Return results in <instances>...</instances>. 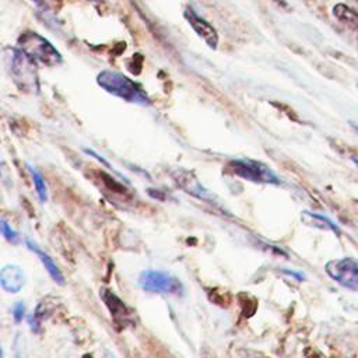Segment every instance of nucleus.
<instances>
[{
	"label": "nucleus",
	"instance_id": "f257e3e1",
	"mask_svg": "<svg viewBox=\"0 0 358 358\" xmlns=\"http://www.w3.org/2000/svg\"><path fill=\"white\" fill-rule=\"evenodd\" d=\"M96 83L108 94L117 96L126 102L141 106H147L151 103L145 91L136 81H133L131 78L119 71L103 70L98 74Z\"/></svg>",
	"mask_w": 358,
	"mask_h": 358
},
{
	"label": "nucleus",
	"instance_id": "f03ea898",
	"mask_svg": "<svg viewBox=\"0 0 358 358\" xmlns=\"http://www.w3.org/2000/svg\"><path fill=\"white\" fill-rule=\"evenodd\" d=\"M18 48L32 60L45 66H57L63 60L59 50L48 39L32 31H27L18 38Z\"/></svg>",
	"mask_w": 358,
	"mask_h": 358
},
{
	"label": "nucleus",
	"instance_id": "7ed1b4c3",
	"mask_svg": "<svg viewBox=\"0 0 358 358\" xmlns=\"http://www.w3.org/2000/svg\"><path fill=\"white\" fill-rule=\"evenodd\" d=\"M10 71L21 91L39 92V80L35 60L18 49L10 50Z\"/></svg>",
	"mask_w": 358,
	"mask_h": 358
},
{
	"label": "nucleus",
	"instance_id": "20e7f679",
	"mask_svg": "<svg viewBox=\"0 0 358 358\" xmlns=\"http://www.w3.org/2000/svg\"><path fill=\"white\" fill-rule=\"evenodd\" d=\"M227 168L232 175L249 182L270 183V185L280 183V178L267 165L255 159H249V158L232 159L229 161Z\"/></svg>",
	"mask_w": 358,
	"mask_h": 358
},
{
	"label": "nucleus",
	"instance_id": "39448f33",
	"mask_svg": "<svg viewBox=\"0 0 358 358\" xmlns=\"http://www.w3.org/2000/svg\"><path fill=\"white\" fill-rule=\"evenodd\" d=\"M138 285L152 294L180 295L183 291L182 282L172 274L161 270H144L138 275Z\"/></svg>",
	"mask_w": 358,
	"mask_h": 358
},
{
	"label": "nucleus",
	"instance_id": "423d86ee",
	"mask_svg": "<svg viewBox=\"0 0 358 358\" xmlns=\"http://www.w3.org/2000/svg\"><path fill=\"white\" fill-rule=\"evenodd\" d=\"M327 275L341 287L358 291V262L350 257L333 259L326 263Z\"/></svg>",
	"mask_w": 358,
	"mask_h": 358
},
{
	"label": "nucleus",
	"instance_id": "0eeeda50",
	"mask_svg": "<svg viewBox=\"0 0 358 358\" xmlns=\"http://www.w3.org/2000/svg\"><path fill=\"white\" fill-rule=\"evenodd\" d=\"M172 178L176 182V185L180 189H183L186 193H189L193 197H196L199 200H203L206 203L218 206L217 197L208 189H206L200 183V180L196 178V175L192 171H187V169H183V168H178V169H175L172 172Z\"/></svg>",
	"mask_w": 358,
	"mask_h": 358
},
{
	"label": "nucleus",
	"instance_id": "6e6552de",
	"mask_svg": "<svg viewBox=\"0 0 358 358\" xmlns=\"http://www.w3.org/2000/svg\"><path fill=\"white\" fill-rule=\"evenodd\" d=\"M186 21L190 24L193 31L207 43L208 48L217 49L218 46V34L215 28L207 22L203 17H200L192 7H186L183 11Z\"/></svg>",
	"mask_w": 358,
	"mask_h": 358
},
{
	"label": "nucleus",
	"instance_id": "1a4fd4ad",
	"mask_svg": "<svg viewBox=\"0 0 358 358\" xmlns=\"http://www.w3.org/2000/svg\"><path fill=\"white\" fill-rule=\"evenodd\" d=\"M101 296H102L105 305L108 306L110 316L116 324H120L122 327H124L127 324H133L131 312L129 310V308L123 303V301L116 294H113L110 289H102Z\"/></svg>",
	"mask_w": 358,
	"mask_h": 358
},
{
	"label": "nucleus",
	"instance_id": "9d476101",
	"mask_svg": "<svg viewBox=\"0 0 358 358\" xmlns=\"http://www.w3.org/2000/svg\"><path fill=\"white\" fill-rule=\"evenodd\" d=\"M0 284L7 292H20L25 285V273L17 264L4 266L0 271Z\"/></svg>",
	"mask_w": 358,
	"mask_h": 358
},
{
	"label": "nucleus",
	"instance_id": "9b49d317",
	"mask_svg": "<svg viewBox=\"0 0 358 358\" xmlns=\"http://www.w3.org/2000/svg\"><path fill=\"white\" fill-rule=\"evenodd\" d=\"M25 243H27L28 249L32 250V252L39 257L41 263L43 264V267L46 268V271L49 273V275L52 277V280H53L56 284H59V285H64V277H63L60 268H59V267L56 266V263L53 262V259H52L46 252L41 250L31 239L27 238V239H25Z\"/></svg>",
	"mask_w": 358,
	"mask_h": 358
},
{
	"label": "nucleus",
	"instance_id": "f8f14e48",
	"mask_svg": "<svg viewBox=\"0 0 358 358\" xmlns=\"http://www.w3.org/2000/svg\"><path fill=\"white\" fill-rule=\"evenodd\" d=\"M301 220L303 224H306L309 227L324 229V231H331V232L340 235V228L337 227V224H334L330 218H327L322 214L312 213V211H302Z\"/></svg>",
	"mask_w": 358,
	"mask_h": 358
},
{
	"label": "nucleus",
	"instance_id": "ddd939ff",
	"mask_svg": "<svg viewBox=\"0 0 358 358\" xmlns=\"http://www.w3.org/2000/svg\"><path fill=\"white\" fill-rule=\"evenodd\" d=\"M334 15L340 21L345 22L351 29L358 32V14L354 10H351L345 4H337L334 7Z\"/></svg>",
	"mask_w": 358,
	"mask_h": 358
},
{
	"label": "nucleus",
	"instance_id": "4468645a",
	"mask_svg": "<svg viewBox=\"0 0 358 358\" xmlns=\"http://www.w3.org/2000/svg\"><path fill=\"white\" fill-rule=\"evenodd\" d=\"M27 166H28V171H29V173H31V176H32V182H34L36 194H38L41 203H45V201L48 200V187H46L45 179H43L42 173H41L35 166H32L31 164H28Z\"/></svg>",
	"mask_w": 358,
	"mask_h": 358
},
{
	"label": "nucleus",
	"instance_id": "2eb2a0df",
	"mask_svg": "<svg viewBox=\"0 0 358 358\" xmlns=\"http://www.w3.org/2000/svg\"><path fill=\"white\" fill-rule=\"evenodd\" d=\"M1 234L4 235V238L11 242V243H18L20 242V236L18 234L8 225V222L6 220H1Z\"/></svg>",
	"mask_w": 358,
	"mask_h": 358
},
{
	"label": "nucleus",
	"instance_id": "dca6fc26",
	"mask_svg": "<svg viewBox=\"0 0 358 358\" xmlns=\"http://www.w3.org/2000/svg\"><path fill=\"white\" fill-rule=\"evenodd\" d=\"M84 151H85V152H87V154H90V155H92V157H94V158H95V159H98V161H99V162H101V164H103V165H105V166H106V168H109V169H112V171H113V172H115V173H116V175H119V176H120V178H123V179H126V178H124V176H122V175H120V173H119V172H117V171H116V169H115V168H113V166H112V165H110V164H109V162H108V161H106V159H105V158H103V157H102V155H99V154H98V152H95V151H94V150H90V148H85V150H84ZM126 180H127V179H126Z\"/></svg>",
	"mask_w": 358,
	"mask_h": 358
},
{
	"label": "nucleus",
	"instance_id": "f3484780",
	"mask_svg": "<svg viewBox=\"0 0 358 358\" xmlns=\"http://www.w3.org/2000/svg\"><path fill=\"white\" fill-rule=\"evenodd\" d=\"M25 315V305L22 302H18L14 305V309H13V317L15 320V323H20L22 320Z\"/></svg>",
	"mask_w": 358,
	"mask_h": 358
},
{
	"label": "nucleus",
	"instance_id": "a211bd4d",
	"mask_svg": "<svg viewBox=\"0 0 358 358\" xmlns=\"http://www.w3.org/2000/svg\"><path fill=\"white\" fill-rule=\"evenodd\" d=\"M28 323H29V327L32 331H39V320H38V315L36 313H32L28 316Z\"/></svg>",
	"mask_w": 358,
	"mask_h": 358
},
{
	"label": "nucleus",
	"instance_id": "6ab92c4d",
	"mask_svg": "<svg viewBox=\"0 0 358 358\" xmlns=\"http://www.w3.org/2000/svg\"><path fill=\"white\" fill-rule=\"evenodd\" d=\"M352 161L355 162V165L358 166V157H352Z\"/></svg>",
	"mask_w": 358,
	"mask_h": 358
},
{
	"label": "nucleus",
	"instance_id": "aec40b11",
	"mask_svg": "<svg viewBox=\"0 0 358 358\" xmlns=\"http://www.w3.org/2000/svg\"><path fill=\"white\" fill-rule=\"evenodd\" d=\"M352 124V127L357 130V133H358V124H355V123H351Z\"/></svg>",
	"mask_w": 358,
	"mask_h": 358
},
{
	"label": "nucleus",
	"instance_id": "412c9836",
	"mask_svg": "<svg viewBox=\"0 0 358 358\" xmlns=\"http://www.w3.org/2000/svg\"><path fill=\"white\" fill-rule=\"evenodd\" d=\"M88 1H98V0H88Z\"/></svg>",
	"mask_w": 358,
	"mask_h": 358
},
{
	"label": "nucleus",
	"instance_id": "4be33fe9",
	"mask_svg": "<svg viewBox=\"0 0 358 358\" xmlns=\"http://www.w3.org/2000/svg\"><path fill=\"white\" fill-rule=\"evenodd\" d=\"M357 88H358V84H357Z\"/></svg>",
	"mask_w": 358,
	"mask_h": 358
},
{
	"label": "nucleus",
	"instance_id": "5701e85b",
	"mask_svg": "<svg viewBox=\"0 0 358 358\" xmlns=\"http://www.w3.org/2000/svg\"><path fill=\"white\" fill-rule=\"evenodd\" d=\"M35 1H39V0H35Z\"/></svg>",
	"mask_w": 358,
	"mask_h": 358
},
{
	"label": "nucleus",
	"instance_id": "b1692460",
	"mask_svg": "<svg viewBox=\"0 0 358 358\" xmlns=\"http://www.w3.org/2000/svg\"><path fill=\"white\" fill-rule=\"evenodd\" d=\"M357 1H358V0H357Z\"/></svg>",
	"mask_w": 358,
	"mask_h": 358
}]
</instances>
